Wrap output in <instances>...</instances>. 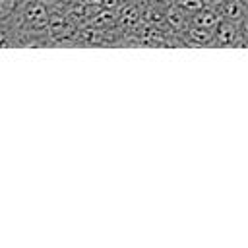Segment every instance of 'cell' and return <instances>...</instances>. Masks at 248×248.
I'll use <instances>...</instances> for the list:
<instances>
[{
  "label": "cell",
  "mask_w": 248,
  "mask_h": 248,
  "mask_svg": "<svg viewBox=\"0 0 248 248\" xmlns=\"http://www.w3.org/2000/svg\"><path fill=\"white\" fill-rule=\"evenodd\" d=\"M213 45L215 46H238L240 45L238 23L221 19L217 27L213 29Z\"/></svg>",
  "instance_id": "1"
},
{
  "label": "cell",
  "mask_w": 248,
  "mask_h": 248,
  "mask_svg": "<svg viewBox=\"0 0 248 248\" xmlns=\"http://www.w3.org/2000/svg\"><path fill=\"white\" fill-rule=\"evenodd\" d=\"M219 21H221L219 10H217L215 6H211V4H205L202 10H198V12H194L192 16H188V23H190V25L203 27V29H209V31H213Z\"/></svg>",
  "instance_id": "2"
},
{
  "label": "cell",
  "mask_w": 248,
  "mask_h": 248,
  "mask_svg": "<svg viewBox=\"0 0 248 248\" xmlns=\"http://www.w3.org/2000/svg\"><path fill=\"white\" fill-rule=\"evenodd\" d=\"M219 10V16L221 19L225 21H232V23H238L246 12V8L242 6L240 0H223L219 6H215Z\"/></svg>",
  "instance_id": "3"
},
{
  "label": "cell",
  "mask_w": 248,
  "mask_h": 248,
  "mask_svg": "<svg viewBox=\"0 0 248 248\" xmlns=\"http://www.w3.org/2000/svg\"><path fill=\"white\" fill-rule=\"evenodd\" d=\"M184 31H186V43H190V45H200V46L213 45V31H209V29L186 23Z\"/></svg>",
  "instance_id": "4"
},
{
  "label": "cell",
  "mask_w": 248,
  "mask_h": 248,
  "mask_svg": "<svg viewBox=\"0 0 248 248\" xmlns=\"http://www.w3.org/2000/svg\"><path fill=\"white\" fill-rule=\"evenodd\" d=\"M172 4H174L180 12H184L186 16H192L194 12L202 10V8L207 4V0H172Z\"/></svg>",
  "instance_id": "5"
},
{
  "label": "cell",
  "mask_w": 248,
  "mask_h": 248,
  "mask_svg": "<svg viewBox=\"0 0 248 248\" xmlns=\"http://www.w3.org/2000/svg\"><path fill=\"white\" fill-rule=\"evenodd\" d=\"M238 35H240V45H248V10L238 21Z\"/></svg>",
  "instance_id": "6"
},
{
  "label": "cell",
  "mask_w": 248,
  "mask_h": 248,
  "mask_svg": "<svg viewBox=\"0 0 248 248\" xmlns=\"http://www.w3.org/2000/svg\"><path fill=\"white\" fill-rule=\"evenodd\" d=\"M223 0H207V4H211V6H219Z\"/></svg>",
  "instance_id": "7"
},
{
  "label": "cell",
  "mask_w": 248,
  "mask_h": 248,
  "mask_svg": "<svg viewBox=\"0 0 248 248\" xmlns=\"http://www.w3.org/2000/svg\"><path fill=\"white\" fill-rule=\"evenodd\" d=\"M240 2H242V6H244V8L248 10V0H240Z\"/></svg>",
  "instance_id": "8"
}]
</instances>
